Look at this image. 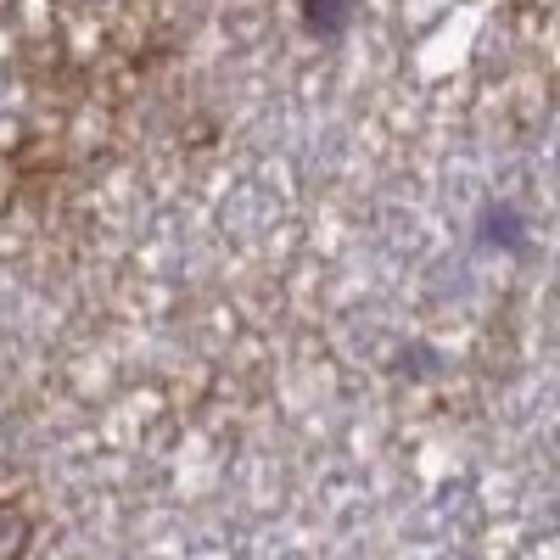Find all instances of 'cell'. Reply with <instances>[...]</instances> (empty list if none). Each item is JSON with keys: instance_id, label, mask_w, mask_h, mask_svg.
Masks as SVG:
<instances>
[{"instance_id": "1", "label": "cell", "mask_w": 560, "mask_h": 560, "mask_svg": "<svg viewBox=\"0 0 560 560\" xmlns=\"http://www.w3.org/2000/svg\"><path fill=\"white\" fill-rule=\"evenodd\" d=\"M477 253L493 258H527L533 253V219L516 202H488L477 213Z\"/></svg>"}, {"instance_id": "2", "label": "cell", "mask_w": 560, "mask_h": 560, "mask_svg": "<svg viewBox=\"0 0 560 560\" xmlns=\"http://www.w3.org/2000/svg\"><path fill=\"white\" fill-rule=\"evenodd\" d=\"M353 18H359V0H303V28L325 45L348 39Z\"/></svg>"}, {"instance_id": "3", "label": "cell", "mask_w": 560, "mask_h": 560, "mask_svg": "<svg viewBox=\"0 0 560 560\" xmlns=\"http://www.w3.org/2000/svg\"><path fill=\"white\" fill-rule=\"evenodd\" d=\"M28 538H34V516L23 499H0V560H18L28 555Z\"/></svg>"}, {"instance_id": "4", "label": "cell", "mask_w": 560, "mask_h": 560, "mask_svg": "<svg viewBox=\"0 0 560 560\" xmlns=\"http://www.w3.org/2000/svg\"><path fill=\"white\" fill-rule=\"evenodd\" d=\"M448 370V359L438 353V348H427V342H409L404 353H398V376L404 382H438Z\"/></svg>"}]
</instances>
